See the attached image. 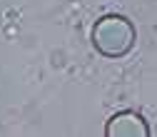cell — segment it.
Here are the masks:
<instances>
[{"label": "cell", "instance_id": "obj_1", "mask_svg": "<svg viewBox=\"0 0 157 137\" xmlns=\"http://www.w3.org/2000/svg\"><path fill=\"white\" fill-rule=\"evenodd\" d=\"M90 40H92L95 50L100 52L102 57L117 60V57H125L135 48L137 32H135V25H132L130 17L110 13V15H102L100 20L95 23Z\"/></svg>", "mask_w": 157, "mask_h": 137}, {"label": "cell", "instance_id": "obj_2", "mask_svg": "<svg viewBox=\"0 0 157 137\" xmlns=\"http://www.w3.org/2000/svg\"><path fill=\"white\" fill-rule=\"evenodd\" d=\"M105 135L107 137H147L150 135V125H147V120L140 112L122 110V112L112 115L107 120Z\"/></svg>", "mask_w": 157, "mask_h": 137}]
</instances>
